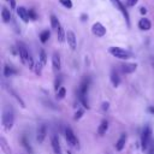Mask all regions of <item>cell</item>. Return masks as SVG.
I'll return each instance as SVG.
<instances>
[{
    "label": "cell",
    "instance_id": "obj_1",
    "mask_svg": "<svg viewBox=\"0 0 154 154\" xmlns=\"http://www.w3.org/2000/svg\"><path fill=\"white\" fill-rule=\"evenodd\" d=\"M89 84H90V79H89V78H84V79L82 81V83L79 84V87H78V91H77L79 102H81V103L83 105V107L87 108V109L89 108V102H88V99H87V96H88Z\"/></svg>",
    "mask_w": 154,
    "mask_h": 154
},
{
    "label": "cell",
    "instance_id": "obj_2",
    "mask_svg": "<svg viewBox=\"0 0 154 154\" xmlns=\"http://www.w3.org/2000/svg\"><path fill=\"white\" fill-rule=\"evenodd\" d=\"M1 122H2V125H4V129L6 131H10L13 126V123H14V113H13V109L12 107L10 106H6L2 111V117H1Z\"/></svg>",
    "mask_w": 154,
    "mask_h": 154
},
{
    "label": "cell",
    "instance_id": "obj_3",
    "mask_svg": "<svg viewBox=\"0 0 154 154\" xmlns=\"http://www.w3.org/2000/svg\"><path fill=\"white\" fill-rule=\"evenodd\" d=\"M17 49H18V53H19V58H20V60H22V63L24 64V65H28L30 69H34V63H32V59H31V55H30V53H29V51H28V48L22 43V42H19L18 45H17Z\"/></svg>",
    "mask_w": 154,
    "mask_h": 154
},
{
    "label": "cell",
    "instance_id": "obj_4",
    "mask_svg": "<svg viewBox=\"0 0 154 154\" xmlns=\"http://www.w3.org/2000/svg\"><path fill=\"white\" fill-rule=\"evenodd\" d=\"M152 143V128L149 124H146L141 132V148L142 150H147Z\"/></svg>",
    "mask_w": 154,
    "mask_h": 154
},
{
    "label": "cell",
    "instance_id": "obj_5",
    "mask_svg": "<svg viewBox=\"0 0 154 154\" xmlns=\"http://www.w3.org/2000/svg\"><path fill=\"white\" fill-rule=\"evenodd\" d=\"M108 52L114 58H118V59H122V60H126L131 57V53L129 51H126L124 48H120V47H109Z\"/></svg>",
    "mask_w": 154,
    "mask_h": 154
},
{
    "label": "cell",
    "instance_id": "obj_6",
    "mask_svg": "<svg viewBox=\"0 0 154 154\" xmlns=\"http://www.w3.org/2000/svg\"><path fill=\"white\" fill-rule=\"evenodd\" d=\"M65 140H66V142L71 146V147H75V148H78V144H79V142H78V138L76 137V135H75V132L70 129V128H66L65 129Z\"/></svg>",
    "mask_w": 154,
    "mask_h": 154
},
{
    "label": "cell",
    "instance_id": "obj_7",
    "mask_svg": "<svg viewBox=\"0 0 154 154\" xmlns=\"http://www.w3.org/2000/svg\"><path fill=\"white\" fill-rule=\"evenodd\" d=\"M106 28L100 23V22H96V23H94L93 24V26H91V32L96 36V37H102V36H105L106 35Z\"/></svg>",
    "mask_w": 154,
    "mask_h": 154
},
{
    "label": "cell",
    "instance_id": "obj_8",
    "mask_svg": "<svg viewBox=\"0 0 154 154\" xmlns=\"http://www.w3.org/2000/svg\"><path fill=\"white\" fill-rule=\"evenodd\" d=\"M47 136V128L45 124H40L37 126V131H36V140L38 143H43L45 138Z\"/></svg>",
    "mask_w": 154,
    "mask_h": 154
},
{
    "label": "cell",
    "instance_id": "obj_9",
    "mask_svg": "<svg viewBox=\"0 0 154 154\" xmlns=\"http://www.w3.org/2000/svg\"><path fill=\"white\" fill-rule=\"evenodd\" d=\"M66 41H67V45L70 46V48L72 51H75L77 47V38H76V35L73 31H71V30L66 31Z\"/></svg>",
    "mask_w": 154,
    "mask_h": 154
},
{
    "label": "cell",
    "instance_id": "obj_10",
    "mask_svg": "<svg viewBox=\"0 0 154 154\" xmlns=\"http://www.w3.org/2000/svg\"><path fill=\"white\" fill-rule=\"evenodd\" d=\"M112 2H113V5L123 13V16H124V18H125V20H126V23H128V25H130V19H129V14H128V11L125 10V7H124V5L120 2V0H111Z\"/></svg>",
    "mask_w": 154,
    "mask_h": 154
},
{
    "label": "cell",
    "instance_id": "obj_11",
    "mask_svg": "<svg viewBox=\"0 0 154 154\" xmlns=\"http://www.w3.org/2000/svg\"><path fill=\"white\" fill-rule=\"evenodd\" d=\"M17 14H18V17H19L24 23H28L29 19H30V17H29V11H28L25 7H23V6L17 7Z\"/></svg>",
    "mask_w": 154,
    "mask_h": 154
},
{
    "label": "cell",
    "instance_id": "obj_12",
    "mask_svg": "<svg viewBox=\"0 0 154 154\" xmlns=\"http://www.w3.org/2000/svg\"><path fill=\"white\" fill-rule=\"evenodd\" d=\"M51 144H52V148H53L54 154H63L61 153V148H60V143H59V138H58L57 135H52V137H51Z\"/></svg>",
    "mask_w": 154,
    "mask_h": 154
},
{
    "label": "cell",
    "instance_id": "obj_13",
    "mask_svg": "<svg viewBox=\"0 0 154 154\" xmlns=\"http://www.w3.org/2000/svg\"><path fill=\"white\" fill-rule=\"evenodd\" d=\"M126 134H122L120 135V137L118 138V141L116 142V144H114V148H116V150L117 152H122L123 149H124V147H125V143H126Z\"/></svg>",
    "mask_w": 154,
    "mask_h": 154
},
{
    "label": "cell",
    "instance_id": "obj_14",
    "mask_svg": "<svg viewBox=\"0 0 154 154\" xmlns=\"http://www.w3.org/2000/svg\"><path fill=\"white\" fill-rule=\"evenodd\" d=\"M120 69L124 73H132L137 69V64L136 63H125V64H122Z\"/></svg>",
    "mask_w": 154,
    "mask_h": 154
},
{
    "label": "cell",
    "instance_id": "obj_15",
    "mask_svg": "<svg viewBox=\"0 0 154 154\" xmlns=\"http://www.w3.org/2000/svg\"><path fill=\"white\" fill-rule=\"evenodd\" d=\"M52 65H53V70H54L55 72H58V71L60 70V67H61L60 55H59L57 52H54L53 55H52Z\"/></svg>",
    "mask_w": 154,
    "mask_h": 154
},
{
    "label": "cell",
    "instance_id": "obj_16",
    "mask_svg": "<svg viewBox=\"0 0 154 154\" xmlns=\"http://www.w3.org/2000/svg\"><path fill=\"white\" fill-rule=\"evenodd\" d=\"M138 28L141 30H143V31H147V30H149L152 28V23H150V20L148 18L143 17V18H141L138 20Z\"/></svg>",
    "mask_w": 154,
    "mask_h": 154
},
{
    "label": "cell",
    "instance_id": "obj_17",
    "mask_svg": "<svg viewBox=\"0 0 154 154\" xmlns=\"http://www.w3.org/2000/svg\"><path fill=\"white\" fill-rule=\"evenodd\" d=\"M111 83L114 88H117L120 84V77L116 70H112V72H111Z\"/></svg>",
    "mask_w": 154,
    "mask_h": 154
},
{
    "label": "cell",
    "instance_id": "obj_18",
    "mask_svg": "<svg viewBox=\"0 0 154 154\" xmlns=\"http://www.w3.org/2000/svg\"><path fill=\"white\" fill-rule=\"evenodd\" d=\"M1 19L4 23H10V20H11V12L5 6L1 8Z\"/></svg>",
    "mask_w": 154,
    "mask_h": 154
},
{
    "label": "cell",
    "instance_id": "obj_19",
    "mask_svg": "<svg viewBox=\"0 0 154 154\" xmlns=\"http://www.w3.org/2000/svg\"><path fill=\"white\" fill-rule=\"evenodd\" d=\"M107 130H108V122H107L106 119H103V120L100 123V125L97 126V134H99L100 136H102V135L106 134Z\"/></svg>",
    "mask_w": 154,
    "mask_h": 154
},
{
    "label": "cell",
    "instance_id": "obj_20",
    "mask_svg": "<svg viewBox=\"0 0 154 154\" xmlns=\"http://www.w3.org/2000/svg\"><path fill=\"white\" fill-rule=\"evenodd\" d=\"M51 26H52V29H54V30H58L61 25H60V23H59V19L54 16V14H51Z\"/></svg>",
    "mask_w": 154,
    "mask_h": 154
},
{
    "label": "cell",
    "instance_id": "obj_21",
    "mask_svg": "<svg viewBox=\"0 0 154 154\" xmlns=\"http://www.w3.org/2000/svg\"><path fill=\"white\" fill-rule=\"evenodd\" d=\"M57 37H58V41H59V42H64V40H66V32H65V30L63 29V26H60V28L57 30Z\"/></svg>",
    "mask_w": 154,
    "mask_h": 154
},
{
    "label": "cell",
    "instance_id": "obj_22",
    "mask_svg": "<svg viewBox=\"0 0 154 154\" xmlns=\"http://www.w3.org/2000/svg\"><path fill=\"white\" fill-rule=\"evenodd\" d=\"M51 37V31L49 30H43L41 34H40V41L42 43H46Z\"/></svg>",
    "mask_w": 154,
    "mask_h": 154
},
{
    "label": "cell",
    "instance_id": "obj_23",
    "mask_svg": "<svg viewBox=\"0 0 154 154\" xmlns=\"http://www.w3.org/2000/svg\"><path fill=\"white\" fill-rule=\"evenodd\" d=\"M16 73L17 72H16V70H13V67L5 65V67H4V76L5 77H11L12 75H16Z\"/></svg>",
    "mask_w": 154,
    "mask_h": 154
},
{
    "label": "cell",
    "instance_id": "obj_24",
    "mask_svg": "<svg viewBox=\"0 0 154 154\" xmlns=\"http://www.w3.org/2000/svg\"><path fill=\"white\" fill-rule=\"evenodd\" d=\"M0 147H1V149L5 152V154H11V149L7 147V142L5 141L4 137L0 138Z\"/></svg>",
    "mask_w": 154,
    "mask_h": 154
},
{
    "label": "cell",
    "instance_id": "obj_25",
    "mask_svg": "<svg viewBox=\"0 0 154 154\" xmlns=\"http://www.w3.org/2000/svg\"><path fill=\"white\" fill-rule=\"evenodd\" d=\"M22 143H23V147L26 149V152H28L29 154H32V148H31V146L29 144V142L26 141L25 137H22Z\"/></svg>",
    "mask_w": 154,
    "mask_h": 154
},
{
    "label": "cell",
    "instance_id": "obj_26",
    "mask_svg": "<svg viewBox=\"0 0 154 154\" xmlns=\"http://www.w3.org/2000/svg\"><path fill=\"white\" fill-rule=\"evenodd\" d=\"M42 66H43V64L41 63V61H38V63H36L35 64V73L37 75V76H40L41 73H42Z\"/></svg>",
    "mask_w": 154,
    "mask_h": 154
},
{
    "label": "cell",
    "instance_id": "obj_27",
    "mask_svg": "<svg viewBox=\"0 0 154 154\" xmlns=\"http://www.w3.org/2000/svg\"><path fill=\"white\" fill-rule=\"evenodd\" d=\"M65 95H66V89H65L64 87H61L60 89L57 90V97H58V99H64Z\"/></svg>",
    "mask_w": 154,
    "mask_h": 154
},
{
    "label": "cell",
    "instance_id": "obj_28",
    "mask_svg": "<svg viewBox=\"0 0 154 154\" xmlns=\"http://www.w3.org/2000/svg\"><path fill=\"white\" fill-rule=\"evenodd\" d=\"M38 61H41L43 65H46V63H47V55H46V52L43 49L40 51V59H38Z\"/></svg>",
    "mask_w": 154,
    "mask_h": 154
},
{
    "label": "cell",
    "instance_id": "obj_29",
    "mask_svg": "<svg viewBox=\"0 0 154 154\" xmlns=\"http://www.w3.org/2000/svg\"><path fill=\"white\" fill-rule=\"evenodd\" d=\"M59 2L64 6V7H66V8H72V0H59Z\"/></svg>",
    "mask_w": 154,
    "mask_h": 154
},
{
    "label": "cell",
    "instance_id": "obj_30",
    "mask_svg": "<svg viewBox=\"0 0 154 154\" xmlns=\"http://www.w3.org/2000/svg\"><path fill=\"white\" fill-rule=\"evenodd\" d=\"M83 113H84V112H83L82 109H78V111L75 113V117H73V119H75V120H78V119H79V118L83 116Z\"/></svg>",
    "mask_w": 154,
    "mask_h": 154
},
{
    "label": "cell",
    "instance_id": "obj_31",
    "mask_svg": "<svg viewBox=\"0 0 154 154\" xmlns=\"http://www.w3.org/2000/svg\"><path fill=\"white\" fill-rule=\"evenodd\" d=\"M29 17H30V19H36V18H37L34 10H29Z\"/></svg>",
    "mask_w": 154,
    "mask_h": 154
},
{
    "label": "cell",
    "instance_id": "obj_32",
    "mask_svg": "<svg viewBox=\"0 0 154 154\" xmlns=\"http://www.w3.org/2000/svg\"><path fill=\"white\" fill-rule=\"evenodd\" d=\"M137 1H138V0H126V5H128V6H134V5L137 4Z\"/></svg>",
    "mask_w": 154,
    "mask_h": 154
},
{
    "label": "cell",
    "instance_id": "obj_33",
    "mask_svg": "<svg viewBox=\"0 0 154 154\" xmlns=\"http://www.w3.org/2000/svg\"><path fill=\"white\" fill-rule=\"evenodd\" d=\"M147 150H148V154H154V144L150 143V146H149V148Z\"/></svg>",
    "mask_w": 154,
    "mask_h": 154
},
{
    "label": "cell",
    "instance_id": "obj_34",
    "mask_svg": "<svg viewBox=\"0 0 154 154\" xmlns=\"http://www.w3.org/2000/svg\"><path fill=\"white\" fill-rule=\"evenodd\" d=\"M108 106H109V103H108L107 101H105V102L102 103V109H103V111H107V109H108Z\"/></svg>",
    "mask_w": 154,
    "mask_h": 154
},
{
    "label": "cell",
    "instance_id": "obj_35",
    "mask_svg": "<svg viewBox=\"0 0 154 154\" xmlns=\"http://www.w3.org/2000/svg\"><path fill=\"white\" fill-rule=\"evenodd\" d=\"M10 1V5H11V8H16V1L14 0H8Z\"/></svg>",
    "mask_w": 154,
    "mask_h": 154
},
{
    "label": "cell",
    "instance_id": "obj_36",
    "mask_svg": "<svg viewBox=\"0 0 154 154\" xmlns=\"http://www.w3.org/2000/svg\"><path fill=\"white\" fill-rule=\"evenodd\" d=\"M140 12H141V14H146L147 13V8L146 7H141L140 8Z\"/></svg>",
    "mask_w": 154,
    "mask_h": 154
},
{
    "label": "cell",
    "instance_id": "obj_37",
    "mask_svg": "<svg viewBox=\"0 0 154 154\" xmlns=\"http://www.w3.org/2000/svg\"><path fill=\"white\" fill-rule=\"evenodd\" d=\"M81 18H82V20H85V19H88V16H87V14H82Z\"/></svg>",
    "mask_w": 154,
    "mask_h": 154
},
{
    "label": "cell",
    "instance_id": "obj_38",
    "mask_svg": "<svg viewBox=\"0 0 154 154\" xmlns=\"http://www.w3.org/2000/svg\"><path fill=\"white\" fill-rule=\"evenodd\" d=\"M149 111H150L152 113H154V108H153V107H149Z\"/></svg>",
    "mask_w": 154,
    "mask_h": 154
},
{
    "label": "cell",
    "instance_id": "obj_39",
    "mask_svg": "<svg viewBox=\"0 0 154 154\" xmlns=\"http://www.w3.org/2000/svg\"><path fill=\"white\" fill-rule=\"evenodd\" d=\"M152 66H154V57H152Z\"/></svg>",
    "mask_w": 154,
    "mask_h": 154
}]
</instances>
